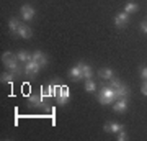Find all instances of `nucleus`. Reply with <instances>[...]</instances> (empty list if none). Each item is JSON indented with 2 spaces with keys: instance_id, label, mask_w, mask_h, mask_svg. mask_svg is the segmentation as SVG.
I'll return each instance as SVG.
<instances>
[{
  "instance_id": "4be33fe9",
  "label": "nucleus",
  "mask_w": 147,
  "mask_h": 141,
  "mask_svg": "<svg viewBox=\"0 0 147 141\" xmlns=\"http://www.w3.org/2000/svg\"><path fill=\"white\" fill-rule=\"evenodd\" d=\"M108 85H110V87H113V89H118L119 85H123V82H121V79H118L115 76L113 79H110V80H108Z\"/></svg>"
},
{
  "instance_id": "39448f33",
  "label": "nucleus",
  "mask_w": 147,
  "mask_h": 141,
  "mask_svg": "<svg viewBox=\"0 0 147 141\" xmlns=\"http://www.w3.org/2000/svg\"><path fill=\"white\" fill-rule=\"evenodd\" d=\"M20 15L25 21H31L33 18L36 16V10H34V7H31L30 3H25V5L20 8Z\"/></svg>"
},
{
  "instance_id": "a878e982",
  "label": "nucleus",
  "mask_w": 147,
  "mask_h": 141,
  "mask_svg": "<svg viewBox=\"0 0 147 141\" xmlns=\"http://www.w3.org/2000/svg\"><path fill=\"white\" fill-rule=\"evenodd\" d=\"M141 31L147 35V21H142V23H141Z\"/></svg>"
},
{
  "instance_id": "ddd939ff",
  "label": "nucleus",
  "mask_w": 147,
  "mask_h": 141,
  "mask_svg": "<svg viewBox=\"0 0 147 141\" xmlns=\"http://www.w3.org/2000/svg\"><path fill=\"white\" fill-rule=\"evenodd\" d=\"M16 58H18V61H20L21 64H26L28 61L33 59V52L26 51V49H20V51L16 52Z\"/></svg>"
},
{
  "instance_id": "20e7f679",
  "label": "nucleus",
  "mask_w": 147,
  "mask_h": 141,
  "mask_svg": "<svg viewBox=\"0 0 147 141\" xmlns=\"http://www.w3.org/2000/svg\"><path fill=\"white\" fill-rule=\"evenodd\" d=\"M69 100H70V90L65 85H61L59 90L56 92V102H57V105H65Z\"/></svg>"
},
{
  "instance_id": "a211bd4d",
  "label": "nucleus",
  "mask_w": 147,
  "mask_h": 141,
  "mask_svg": "<svg viewBox=\"0 0 147 141\" xmlns=\"http://www.w3.org/2000/svg\"><path fill=\"white\" fill-rule=\"evenodd\" d=\"M20 21L16 20V18H10L8 20V30H10L11 35H18V28H20Z\"/></svg>"
},
{
  "instance_id": "f3484780",
  "label": "nucleus",
  "mask_w": 147,
  "mask_h": 141,
  "mask_svg": "<svg viewBox=\"0 0 147 141\" xmlns=\"http://www.w3.org/2000/svg\"><path fill=\"white\" fill-rule=\"evenodd\" d=\"M15 79H16V74H13V72H2L0 74V82L2 84H13L15 82Z\"/></svg>"
},
{
  "instance_id": "423d86ee",
  "label": "nucleus",
  "mask_w": 147,
  "mask_h": 141,
  "mask_svg": "<svg viewBox=\"0 0 147 141\" xmlns=\"http://www.w3.org/2000/svg\"><path fill=\"white\" fill-rule=\"evenodd\" d=\"M23 69H25V74L31 77V76H36V74L41 71V66H39L34 59H31V61H28L26 64H23Z\"/></svg>"
},
{
  "instance_id": "0eeeda50",
  "label": "nucleus",
  "mask_w": 147,
  "mask_h": 141,
  "mask_svg": "<svg viewBox=\"0 0 147 141\" xmlns=\"http://www.w3.org/2000/svg\"><path fill=\"white\" fill-rule=\"evenodd\" d=\"M59 84H47L44 87H41V95L44 99H51V97H56V92L59 90Z\"/></svg>"
},
{
  "instance_id": "1a4fd4ad",
  "label": "nucleus",
  "mask_w": 147,
  "mask_h": 141,
  "mask_svg": "<svg viewBox=\"0 0 147 141\" xmlns=\"http://www.w3.org/2000/svg\"><path fill=\"white\" fill-rule=\"evenodd\" d=\"M127 107H129V99H126V97H121V99H118L113 104V110L118 112V113H124L127 110Z\"/></svg>"
},
{
  "instance_id": "6ab92c4d",
  "label": "nucleus",
  "mask_w": 147,
  "mask_h": 141,
  "mask_svg": "<svg viewBox=\"0 0 147 141\" xmlns=\"http://www.w3.org/2000/svg\"><path fill=\"white\" fill-rule=\"evenodd\" d=\"M82 64V74H84V79H93V69L90 67L87 63H80Z\"/></svg>"
},
{
  "instance_id": "aec40b11",
  "label": "nucleus",
  "mask_w": 147,
  "mask_h": 141,
  "mask_svg": "<svg viewBox=\"0 0 147 141\" xmlns=\"http://www.w3.org/2000/svg\"><path fill=\"white\" fill-rule=\"evenodd\" d=\"M95 90H96V84L93 82V79H87V80H85V92L92 94Z\"/></svg>"
},
{
  "instance_id": "2eb2a0df",
  "label": "nucleus",
  "mask_w": 147,
  "mask_h": 141,
  "mask_svg": "<svg viewBox=\"0 0 147 141\" xmlns=\"http://www.w3.org/2000/svg\"><path fill=\"white\" fill-rule=\"evenodd\" d=\"M121 97H126V99H129L131 97V90H129V87L127 85H119L118 89H116V100L121 99Z\"/></svg>"
},
{
  "instance_id": "f8f14e48",
  "label": "nucleus",
  "mask_w": 147,
  "mask_h": 141,
  "mask_svg": "<svg viewBox=\"0 0 147 141\" xmlns=\"http://www.w3.org/2000/svg\"><path fill=\"white\" fill-rule=\"evenodd\" d=\"M18 36H20V38H25V40H30V38L33 36V30H31L28 25L21 23L20 28H18Z\"/></svg>"
},
{
  "instance_id": "5701e85b",
  "label": "nucleus",
  "mask_w": 147,
  "mask_h": 141,
  "mask_svg": "<svg viewBox=\"0 0 147 141\" xmlns=\"http://www.w3.org/2000/svg\"><path fill=\"white\" fill-rule=\"evenodd\" d=\"M116 138H118V141H126L129 136H127V133L124 130H121V131H118V133H116Z\"/></svg>"
},
{
  "instance_id": "393cba45",
  "label": "nucleus",
  "mask_w": 147,
  "mask_h": 141,
  "mask_svg": "<svg viewBox=\"0 0 147 141\" xmlns=\"http://www.w3.org/2000/svg\"><path fill=\"white\" fill-rule=\"evenodd\" d=\"M141 94H142V95H146V97H147V79H146V80H142V87H141Z\"/></svg>"
},
{
  "instance_id": "412c9836",
  "label": "nucleus",
  "mask_w": 147,
  "mask_h": 141,
  "mask_svg": "<svg viewBox=\"0 0 147 141\" xmlns=\"http://www.w3.org/2000/svg\"><path fill=\"white\" fill-rule=\"evenodd\" d=\"M139 10V5H137V3H134V2H127L126 5H124V12H126V13H129V15H131V13H134V12H137Z\"/></svg>"
},
{
  "instance_id": "b1692460",
  "label": "nucleus",
  "mask_w": 147,
  "mask_h": 141,
  "mask_svg": "<svg viewBox=\"0 0 147 141\" xmlns=\"http://www.w3.org/2000/svg\"><path fill=\"white\" fill-rule=\"evenodd\" d=\"M139 72H141V79H142V80H146V79H147V64H142Z\"/></svg>"
},
{
  "instance_id": "6e6552de",
  "label": "nucleus",
  "mask_w": 147,
  "mask_h": 141,
  "mask_svg": "<svg viewBox=\"0 0 147 141\" xmlns=\"http://www.w3.org/2000/svg\"><path fill=\"white\" fill-rule=\"evenodd\" d=\"M127 23H129V13H126L124 10L119 12V13H116V16H115V26L116 28H126Z\"/></svg>"
},
{
  "instance_id": "9b49d317",
  "label": "nucleus",
  "mask_w": 147,
  "mask_h": 141,
  "mask_svg": "<svg viewBox=\"0 0 147 141\" xmlns=\"http://www.w3.org/2000/svg\"><path fill=\"white\" fill-rule=\"evenodd\" d=\"M69 76H70V79H72L74 82H77V80H80V79H84V74H82V64H75L70 71H69Z\"/></svg>"
},
{
  "instance_id": "f03ea898",
  "label": "nucleus",
  "mask_w": 147,
  "mask_h": 141,
  "mask_svg": "<svg viewBox=\"0 0 147 141\" xmlns=\"http://www.w3.org/2000/svg\"><path fill=\"white\" fill-rule=\"evenodd\" d=\"M98 102L101 105H113L116 102V89L110 87V85H105L101 87V90L98 92Z\"/></svg>"
},
{
  "instance_id": "4468645a",
  "label": "nucleus",
  "mask_w": 147,
  "mask_h": 141,
  "mask_svg": "<svg viewBox=\"0 0 147 141\" xmlns=\"http://www.w3.org/2000/svg\"><path fill=\"white\" fill-rule=\"evenodd\" d=\"M103 130H105L106 133H118V131L124 130V128H123V125H119V123H116V121H111V123H105Z\"/></svg>"
},
{
  "instance_id": "7ed1b4c3",
  "label": "nucleus",
  "mask_w": 147,
  "mask_h": 141,
  "mask_svg": "<svg viewBox=\"0 0 147 141\" xmlns=\"http://www.w3.org/2000/svg\"><path fill=\"white\" fill-rule=\"evenodd\" d=\"M28 104L31 105L33 108H42V107H47L46 99H44L41 94H31V95H28Z\"/></svg>"
},
{
  "instance_id": "9d476101",
  "label": "nucleus",
  "mask_w": 147,
  "mask_h": 141,
  "mask_svg": "<svg viewBox=\"0 0 147 141\" xmlns=\"http://www.w3.org/2000/svg\"><path fill=\"white\" fill-rule=\"evenodd\" d=\"M33 59L36 61L41 67H46L47 64H49V59H47V56H46V52H42V51H39V49H36V51H33Z\"/></svg>"
},
{
  "instance_id": "f257e3e1",
  "label": "nucleus",
  "mask_w": 147,
  "mask_h": 141,
  "mask_svg": "<svg viewBox=\"0 0 147 141\" xmlns=\"http://www.w3.org/2000/svg\"><path fill=\"white\" fill-rule=\"evenodd\" d=\"M2 63H3V66H5V67L10 71V72L16 74V76H20L21 72H25L23 64L18 61L16 54H13L11 51H5L3 54H2Z\"/></svg>"
},
{
  "instance_id": "dca6fc26",
  "label": "nucleus",
  "mask_w": 147,
  "mask_h": 141,
  "mask_svg": "<svg viewBox=\"0 0 147 141\" xmlns=\"http://www.w3.org/2000/svg\"><path fill=\"white\" fill-rule=\"evenodd\" d=\"M98 77L103 79V80H110V79L115 77V71L110 69V67H103V69L98 71Z\"/></svg>"
}]
</instances>
